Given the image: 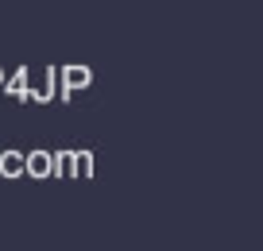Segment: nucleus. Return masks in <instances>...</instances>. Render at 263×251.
Returning a JSON list of instances; mask_svg holds the SVG:
<instances>
[]
</instances>
